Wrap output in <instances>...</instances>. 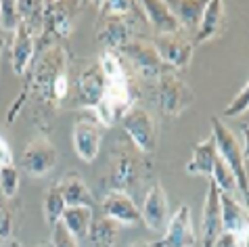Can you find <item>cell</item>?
<instances>
[{"label": "cell", "mask_w": 249, "mask_h": 247, "mask_svg": "<svg viewBox=\"0 0 249 247\" xmlns=\"http://www.w3.org/2000/svg\"><path fill=\"white\" fill-rule=\"evenodd\" d=\"M101 210H103V216L111 218L120 226H136L142 222L141 208L134 203L132 197L128 193H122V191L107 193L105 199L101 201Z\"/></svg>", "instance_id": "obj_12"}, {"label": "cell", "mask_w": 249, "mask_h": 247, "mask_svg": "<svg viewBox=\"0 0 249 247\" xmlns=\"http://www.w3.org/2000/svg\"><path fill=\"white\" fill-rule=\"evenodd\" d=\"M21 25V15H19V6L15 0H2L0 2V30L13 32Z\"/></svg>", "instance_id": "obj_28"}, {"label": "cell", "mask_w": 249, "mask_h": 247, "mask_svg": "<svg viewBox=\"0 0 249 247\" xmlns=\"http://www.w3.org/2000/svg\"><path fill=\"white\" fill-rule=\"evenodd\" d=\"M151 44L155 46L159 57L168 67H176V70H186L193 59V38L186 34H172V36H153Z\"/></svg>", "instance_id": "obj_6"}, {"label": "cell", "mask_w": 249, "mask_h": 247, "mask_svg": "<svg viewBox=\"0 0 249 247\" xmlns=\"http://www.w3.org/2000/svg\"><path fill=\"white\" fill-rule=\"evenodd\" d=\"M65 210H67L65 199H63V195H61V191H59L57 184H53V187L46 191L44 201H42V212H44L46 224H51V226L59 224L61 218H63V212Z\"/></svg>", "instance_id": "obj_26"}, {"label": "cell", "mask_w": 249, "mask_h": 247, "mask_svg": "<svg viewBox=\"0 0 249 247\" xmlns=\"http://www.w3.org/2000/svg\"><path fill=\"white\" fill-rule=\"evenodd\" d=\"M222 235V205H220V189L210 180L207 195L201 210V247H213Z\"/></svg>", "instance_id": "obj_10"}, {"label": "cell", "mask_w": 249, "mask_h": 247, "mask_svg": "<svg viewBox=\"0 0 249 247\" xmlns=\"http://www.w3.org/2000/svg\"><path fill=\"white\" fill-rule=\"evenodd\" d=\"M210 180L216 184V187L222 191V193L237 197L239 189H237V180H234V174L231 172V168L226 166L224 159H222L220 155H218L216 163H213V172H212V178H210Z\"/></svg>", "instance_id": "obj_27"}, {"label": "cell", "mask_w": 249, "mask_h": 247, "mask_svg": "<svg viewBox=\"0 0 249 247\" xmlns=\"http://www.w3.org/2000/svg\"><path fill=\"white\" fill-rule=\"evenodd\" d=\"M103 134H105V128H103L99 122L78 120L73 124V134H71L75 155H78L82 161L92 163L101 151Z\"/></svg>", "instance_id": "obj_11"}, {"label": "cell", "mask_w": 249, "mask_h": 247, "mask_svg": "<svg viewBox=\"0 0 249 247\" xmlns=\"http://www.w3.org/2000/svg\"><path fill=\"white\" fill-rule=\"evenodd\" d=\"M0 191L6 199L15 197L19 191V172L15 166H4L0 168Z\"/></svg>", "instance_id": "obj_29"}, {"label": "cell", "mask_w": 249, "mask_h": 247, "mask_svg": "<svg viewBox=\"0 0 249 247\" xmlns=\"http://www.w3.org/2000/svg\"><path fill=\"white\" fill-rule=\"evenodd\" d=\"M4 166H13V151L9 147V142L0 136V168Z\"/></svg>", "instance_id": "obj_35"}, {"label": "cell", "mask_w": 249, "mask_h": 247, "mask_svg": "<svg viewBox=\"0 0 249 247\" xmlns=\"http://www.w3.org/2000/svg\"><path fill=\"white\" fill-rule=\"evenodd\" d=\"M247 126H249V124H247Z\"/></svg>", "instance_id": "obj_42"}, {"label": "cell", "mask_w": 249, "mask_h": 247, "mask_svg": "<svg viewBox=\"0 0 249 247\" xmlns=\"http://www.w3.org/2000/svg\"><path fill=\"white\" fill-rule=\"evenodd\" d=\"M224 30V2L222 0H210L205 2V11L199 23L197 34L193 36V44L210 42Z\"/></svg>", "instance_id": "obj_19"}, {"label": "cell", "mask_w": 249, "mask_h": 247, "mask_svg": "<svg viewBox=\"0 0 249 247\" xmlns=\"http://www.w3.org/2000/svg\"><path fill=\"white\" fill-rule=\"evenodd\" d=\"M218 159V149H216V141L210 134L203 142L193 149V157L186 163V174L191 176H210L213 172V163Z\"/></svg>", "instance_id": "obj_21"}, {"label": "cell", "mask_w": 249, "mask_h": 247, "mask_svg": "<svg viewBox=\"0 0 249 247\" xmlns=\"http://www.w3.org/2000/svg\"><path fill=\"white\" fill-rule=\"evenodd\" d=\"M19 163H21V168L30 176L42 178L57 166V149H54L46 139L38 136V139H34L32 142H27Z\"/></svg>", "instance_id": "obj_8"}, {"label": "cell", "mask_w": 249, "mask_h": 247, "mask_svg": "<svg viewBox=\"0 0 249 247\" xmlns=\"http://www.w3.org/2000/svg\"><path fill=\"white\" fill-rule=\"evenodd\" d=\"M34 53H36V38L30 34V30L21 23L13 34V44H11V57H13V71L15 75H25L30 70Z\"/></svg>", "instance_id": "obj_18"}, {"label": "cell", "mask_w": 249, "mask_h": 247, "mask_svg": "<svg viewBox=\"0 0 249 247\" xmlns=\"http://www.w3.org/2000/svg\"><path fill=\"white\" fill-rule=\"evenodd\" d=\"M159 245L161 247H195L197 245V232H195V226H193L189 205L182 203L170 216L168 229H165L163 237L159 239Z\"/></svg>", "instance_id": "obj_9"}, {"label": "cell", "mask_w": 249, "mask_h": 247, "mask_svg": "<svg viewBox=\"0 0 249 247\" xmlns=\"http://www.w3.org/2000/svg\"><path fill=\"white\" fill-rule=\"evenodd\" d=\"M38 247H53L51 243H44V245H38Z\"/></svg>", "instance_id": "obj_40"}, {"label": "cell", "mask_w": 249, "mask_h": 247, "mask_svg": "<svg viewBox=\"0 0 249 247\" xmlns=\"http://www.w3.org/2000/svg\"><path fill=\"white\" fill-rule=\"evenodd\" d=\"M51 245H53V247H80V245H78V239H75L61 222L53 226Z\"/></svg>", "instance_id": "obj_32"}, {"label": "cell", "mask_w": 249, "mask_h": 247, "mask_svg": "<svg viewBox=\"0 0 249 247\" xmlns=\"http://www.w3.org/2000/svg\"><path fill=\"white\" fill-rule=\"evenodd\" d=\"M241 241H243V247H249V230L245 235H241Z\"/></svg>", "instance_id": "obj_38"}, {"label": "cell", "mask_w": 249, "mask_h": 247, "mask_svg": "<svg viewBox=\"0 0 249 247\" xmlns=\"http://www.w3.org/2000/svg\"><path fill=\"white\" fill-rule=\"evenodd\" d=\"M130 247H161V245H159V241H155V243H147V241H141V243H136V245H130Z\"/></svg>", "instance_id": "obj_37"}, {"label": "cell", "mask_w": 249, "mask_h": 247, "mask_svg": "<svg viewBox=\"0 0 249 247\" xmlns=\"http://www.w3.org/2000/svg\"><path fill=\"white\" fill-rule=\"evenodd\" d=\"M170 201H168V195L161 187V182L155 180L153 184L149 187L147 195H144V201H142V208H141V216H142V224L147 226L149 230H155V232H165L168 229V222H170Z\"/></svg>", "instance_id": "obj_7"}, {"label": "cell", "mask_w": 249, "mask_h": 247, "mask_svg": "<svg viewBox=\"0 0 249 247\" xmlns=\"http://www.w3.org/2000/svg\"><path fill=\"white\" fill-rule=\"evenodd\" d=\"M13 237V218L6 208H0V239Z\"/></svg>", "instance_id": "obj_33"}, {"label": "cell", "mask_w": 249, "mask_h": 247, "mask_svg": "<svg viewBox=\"0 0 249 247\" xmlns=\"http://www.w3.org/2000/svg\"><path fill=\"white\" fill-rule=\"evenodd\" d=\"M65 59H67V54L63 51V46L53 44L46 49L44 57L40 59V63L36 65V70H34V86H36L40 97L48 103H51V97H53L54 82H57L61 75L67 73Z\"/></svg>", "instance_id": "obj_5"}, {"label": "cell", "mask_w": 249, "mask_h": 247, "mask_svg": "<svg viewBox=\"0 0 249 247\" xmlns=\"http://www.w3.org/2000/svg\"><path fill=\"white\" fill-rule=\"evenodd\" d=\"M241 149H243L245 161H249V126H247V124L243 126V145H241Z\"/></svg>", "instance_id": "obj_36"}, {"label": "cell", "mask_w": 249, "mask_h": 247, "mask_svg": "<svg viewBox=\"0 0 249 247\" xmlns=\"http://www.w3.org/2000/svg\"><path fill=\"white\" fill-rule=\"evenodd\" d=\"M73 25V9L69 2H44V32L42 36L67 38Z\"/></svg>", "instance_id": "obj_15"}, {"label": "cell", "mask_w": 249, "mask_h": 247, "mask_svg": "<svg viewBox=\"0 0 249 247\" xmlns=\"http://www.w3.org/2000/svg\"><path fill=\"white\" fill-rule=\"evenodd\" d=\"M120 122H122L124 132L128 134L130 142L141 153H153L157 147V126H155V118L147 109L142 107L128 109L126 115Z\"/></svg>", "instance_id": "obj_4"}, {"label": "cell", "mask_w": 249, "mask_h": 247, "mask_svg": "<svg viewBox=\"0 0 249 247\" xmlns=\"http://www.w3.org/2000/svg\"><path fill=\"white\" fill-rule=\"evenodd\" d=\"M101 15L105 17H126L134 11L136 2H130V0H107V2H101Z\"/></svg>", "instance_id": "obj_31"}, {"label": "cell", "mask_w": 249, "mask_h": 247, "mask_svg": "<svg viewBox=\"0 0 249 247\" xmlns=\"http://www.w3.org/2000/svg\"><path fill=\"white\" fill-rule=\"evenodd\" d=\"M122 226L113 222L111 218L107 216H99L94 218L90 224V230H88V241H90L92 247H115L117 243V235H120Z\"/></svg>", "instance_id": "obj_23"}, {"label": "cell", "mask_w": 249, "mask_h": 247, "mask_svg": "<svg viewBox=\"0 0 249 247\" xmlns=\"http://www.w3.org/2000/svg\"><path fill=\"white\" fill-rule=\"evenodd\" d=\"M138 176H141V168H138V159L130 153V151H122L113 159L111 172H109V187L111 191H122L126 193L130 187H134Z\"/></svg>", "instance_id": "obj_17"}, {"label": "cell", "mask_w": 249, "mask_h": 247, "mask_svg": "<svg viewBox=\"0 0 249 247\" xmlns=\"http://www.w3.org/2000/svg\"><path fill=\"white\" fill-rule=\"evenodd\" d=\"M213 247H243V241H241L239 235H232V232H222L218 237V241Z\"/></svg>", "instance_id": "obj_34"}, {"label": "cell", "mask_w": 249, "mask_h": 247, "mask_svg": "<svg viewBox=\"0 0 249 247\" xmlns=\"http://www.w3.org/2000/svg\"><path fill=\"white\" fill-rule=\"evenodd\" d=\"M212 136L216 141L218 155L224 159V163L231 168L237 180V189L243 195L245 205H249V174H247V161L243 157V149H241L237 136L231 128L226 126L222 120L212 118Z\"/></svg>", "instance_id": "obj_1"}, {"label": "cell", "mask_w": 249, "mask_h": 247, "mask_svg": "<svg viewBox=\"0 0 249 247\" xmlns=\"http://www.w3.org/2000/svg\"><path fill=\"white\" fill-rule=\"evenodd\" d=\"M120 54H124L132 70L144 80H159L165 71H170V67L161 61L151 40H132L120 51Z\"/></svg>", "instance_id": "obj_3"}, {"label": "cell", "mask_w": 249, "mask_h": 247, "mask_svg": "<svg viewBox=\"0 0 249 247\" xmlns=\"http://www.w3.org/2000/svg\"><path fill=\"white\" fill-rule=\"evenodd\" d=\"M2 49H4V32L0 30V54H2Z\"/></svg>", "instance_id": "obj_39"}, {"label": "cell", "mask_w": 249, "mask_h": 247, "mask_svg": "<svg viewBox=\"0 0 249 247\" xmlns=\"http://www.w3.org/2000/svg\"><path fill=\"white\" fill-rule=\"evenodd\" d=\"M57 187L65 199L67 208H94V197L90 193V189L86 187V182L75 172L65 174L57 182Z\"/></svg>", "instance_id": "obj_20"}, {"label": "cell", "mask_w": 249, "mask_h": 247, "mask_svg": "<svg viewBox=\"0 0 249 247\" xmlns=\"http://www.w3.org/2000/svg\"><path fill=\"white\" fill-rule=\"evenodd\" d=\"M11 247H21V245H17V243H13V245H11Z\"/></svg>", "instance_id": "obj_41"}, {"label": "cell", "mask_w": 249, "mask_h": 247, "mask_svg": "<svg viewBox=\"0 0 249 247\" xmlns=\"http://www.w3.org/2000/svg\"><path fill=\"white\" fill-rule=\"evenodd\" d=\"M105 97V75L99 63L88 65L78 80V105L86 109H94Z\"/></svg>", "instance_id": "obj_14"}, {"label": "cell", "mask_w": 249, "mask_h": 247, "mask_svg": "<svg viewBox=\"0 0 249 247\" xmlns=\"http://www.w3.org/2000/svg\"><path fill=\"white\" fill-rule=\"evenodd\" d=\"M92 220H94L92 208H67L63 212V218H61V224H63L75 239H86Z\"/></svg>", "instance_id": "obj_24"}, {"label": "cell", "mask_w": 249, "mask_h": 247, "mask_svg": "<svg viewBox=\"0 0 249 247\" xmlns=\"http://www.w3.org/2000/svg\"><path fill=\"white\" fill-rule=\"evenodd\" d=\"M249 111V82L241 88V92L234 97L231 103H228V107L222 111L224 118H241L243 113Z\"/></svg>", "instance_id": "obj_30"}, {"label": "cell", "mask_w": 249, "mask_h": 247, "mask_svg": "<svg viewBox=\"0 0 249 247\" xmlns=\"http://www.w3.org/2000/svg\"><path fill=\"white\" fill-rule=\"evenodd\" d=\"M21 23L30 30L34 38H40L44 32V2L40 0H17Z\"/></svg>", "instance_id": "obj_25"}, {"label": "cell", "mask_w": 249, "mask_h": 247, "mask_svg": "<svg viewBox=\"0 0 249 247\" xmlns=\"http://www.w3.org/2000/svg\"><path fill=\"white\" fill-rule=\"evenodd\" d=\"M220 205H222V232L245 235L249 230V210L237 197L220 191Z\"/></svg>", "instance_id": "obj_16"}, {"label": "cell", "mask_w": 249, "mask_h": 247, "mask_svg": "<svg viewBox=\"0 0 249 247\" xmlns=\"http://www.w3.org/2000/svg\"><path fill=\"white\" fill-rule=\"evenodd\" d=\"M195 101L191 86L174 71H165L161 78L157 80V103L163 115L176 118L184 109L191 107V103Z\"/></svg>", "instance_id": "obj_2"}, {"label": "cell", "mask_w": 249, "mask_h": 247, "mask_svg": "<svg viewBox=\"0 0 249 247\" xmlns=\"http://www.w3.org/2000/svg\"><path fill=\"white\" fill-rule=\"evenodd\" d=\"M168 4L172 13L176 15L182 32L195 36L199 30V23H201L203 11H205V2H199V0H178V2H168Z\"/></svg>", "instance_id": "obj_22"}, {"label": "cell", "mask_w": 249, "mask_h": 247, "mask_svg": "<svg viewBox=\"0 0 249 247\" xmlns=\"http://www.w3.org/2000/svg\"><path fill=\"white\" fill-rule=\"evenodd\" d=\"M141 9H142V15H144V19H147L149 30H151L153 36L184 34L168 2H163V0H142Z\"/></svg>", "instance_id": "obj_13"}]
</instances>
